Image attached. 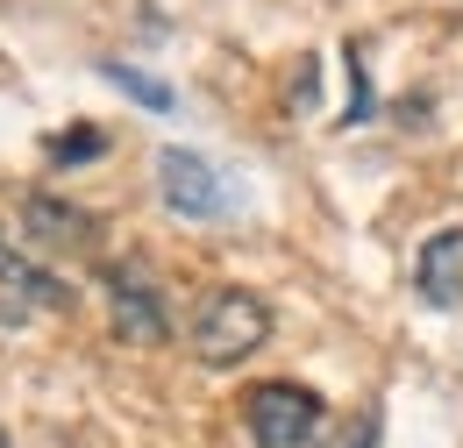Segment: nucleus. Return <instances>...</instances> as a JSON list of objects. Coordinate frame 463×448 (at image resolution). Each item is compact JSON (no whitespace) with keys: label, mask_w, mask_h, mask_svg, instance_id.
Returning <instances> with one entry per match:
<instances>
[{"label":"nucleus","mask_w":463,"mask_h":448,"mask_svg":"<svg viewBox=\"0 0 463 448\" xmlns=\"http://www.w3.org/2000/svg\"><path fill=\"white\" fill-rule=\"evenodd\" d=\"M264 341H271V306H264L257 292L222 285V292L200 299V313H193V356H200L207 370H229L242 356H257Z\"/></svg>","instance_id":"obj_1"},{"label":"nucleus","mask_w":463,"mask_h":448,"mask_svg":"<svg viewBox=\"0 0 463 448\" xmlns=\"http://www.w3.org/2000/svg\"><path fill=\"white\" fill-rule=\"evenodd\" d=\"M242 427H250L257 448H307L321 434V398L307 392V385H286V378L250 385L242 392Z\"/></svg>","instance_id":"obj_2"},{"label":"nucleus","mask_w":463,"mask_h":448,"mask_svg":"<svg viewBox=\"0 0 463 448\" xmlns=\"http://www.w3.org/2000/svg\"><path fill=\"white\" fill-rule=\"evenodd\" d=\"M100 299H108V321L121 341L136 349H157L172 341V313H165V292L143 264H100Z\"/></svg>","instance_id":"obj_3"},{"label":"nucleus","mask_w":463,"mask_h":448,"mask_svg":"<svg viewBox=\"0 0 463 448\" xmlns=\"http://www.w3.org/2000/svg\"><path fill=\"white\" fill-rule=\"evenodd\" d=\"M157 200L172 207L178 221H222L235 207L229 178L207 164L200 150H165V157H157Z\"/></svg>","instance_id":"obj_4"},{"label":"nucleus","mask_w":463,"mask_h":448,"mask_svg":"<svg viewBox=\"0 0 463 448\" xmlns=\"http://www.w3.org/2000/svg\"><path fill=\"white\" fill-rule=\"evenodd\" d=\"M22 235H29L43 257H86V249L100 242V214H86L79 200L36 185V192H22Z\"/></svg>","instance_id":"obj_5"},{"label":"nucleus","mask_w":463,"mask_h":448,"mask_svg":"<svg viewBox=\"0 0 463 448\" xmlns=\"http://www.w3.org/2000/svg\"><path fill=\"white\" fill-rule=\"evenodd\" d=\"M413 285H420V299H428L435 313L463 306V228H442V235H428V242H420Z\"/></svg>","instance_id":"obj_6"},{"label":"nucleus","mask_w":463,"mask_h":448,"mask_svg":"<svg viewBox=\"0 0 463 448\" xmlns=\"http://www.w3.org/2000/svg\"><path fill=\"white\" fill-rule=\"evenodd\" d=\"M0 285H7V292H22V299H36V306H51V313H71V285L51 278L36 257H22L7 235H0Z\"/></svg>","instance_id":"obj_7"},{"label":"nucleus","mask_w":463,"mask_h":448,"mask_svg":"<svg viewBox=\"0 0 463 448\" xmlns=\"http://www.w3.org/2000/svg\"><path fill=\"white\" fill-rule=\"evenodd\" d=\"M100 79H108V86H121V93H128L136 107H150V114H172V86H157L150 71H136V64H121V57H108V64H100Z\"/></svg>","instance_id":"obj_8"},{"label":"nucleus","mask_w":463,"mask_h":448,"mask_svg":"<svg viewBox=\"0 0 463 448\" xmlns=\"http://www.w3.org/2000/svg\"><path fill=\"white\" fill-rule=\"evenodd\" d=\"M100 150H108V128H93V121H79L71 135H51V143H43L51 164H93Z\"/></svg>","instance_id":"obj_9"},{"label":"nucleus","mask_w":463,"mask_h":448,"mask_svg":"<svg viewBox=\"0 0 463 448\" xmlns=\"http://www.w3.org/2000/svg\"><path fill=\"white\" fill-rule=\"evenodd\" d=\"M314 448H378V413H349L343 427H328Z\"/></svg>","instance_id":"obj_10"},{"label":"nucleus","mask_w":463,"mask_h":448,"mask_svg":"<svg viewBox=\"0 0 463 448\" xmlns=\"http://www.w3.org/2000/svg\"><path fill=\"white\" fill-rule=\"evenodd\" d=\"M0 448H14V442H7V434H0Z\"/></svg>","instance_id":"obj_11"}]
</instances>
